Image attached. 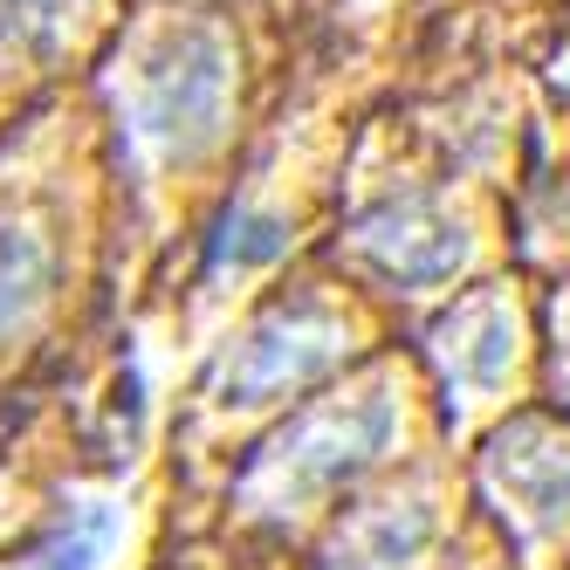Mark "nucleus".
Returning a JSON list of instances; mask_svg holds the SVG:
<instances>
[{
	"mask_svg": "<svg viewBox=\"0 0 570 570\" xmlns=\"http://www.w3.org/2000/svg\"><path fill=\"white\" fill-rule=\"evenodd\" d=\"M309 56H282L255 21L207 0H131L90 69L117 199H125V331L173 323L179 282L234 173Z\"/></svg>",
	"mask_w": 570,
	"mask_h": 570,
	"instance_id": "nucleus-1",
	"label": "nucleus"
},
{
	"mask_svg": "<svg viewBox=\"0 0 570 570\" xmlns=\"http://www.w3.org/2000/svg\"><path fill=\"white\" fill-rule=\"evenodd\" d=\"M125 331V199L90 83L0 125V433Z\"/></svg>",
	"mask_w": 570,
	"mask_h": 570,
	"instance_id": "nucleus-2",
	"label": "nucleus"
},
{
	"mask_svg": "<svg viewBox=\"0 0 570 570\" xmlns=\"http://www.w3.org/2000/svg\"><path fill=\"white\" fill-rule=\"evenodd\" d=\"M399 337H405L399 323L316 255L296 262L289 275H275L268 289H255L234 316H220L207 351L166 392V413H158V433H151L145 557L173 550L207 515L214 488L268 426H282L296 405L331 392L344 372H357L364 357H379Z\"/></svg>",
	"mask_w": 570,
	"mask_h": 570,
	"instance_id": "nucleus-3",
	"label": "nucleus"
},
{
	"mask_svg": "<svg viewBox=\"0 0 570 570\" xmlns=\"http://www.w3.org/2000/svg\"><path fill=\"white\" fill-rule=\"evenodd\" d=\"M385 83V21L379 28H344L323 42L309 69L289 83L268 131L255 138L248 166L234 173L220 214L199 240V255L179 282L173 331H193L199 316H234L255 289L275 275L309 262L344 207V173L364 138V117Z\"/></svg>",
	"mask_w": 570,
	"mask_h": 570,
	"instance_id": "nucleus-4",
	"label": "nucleus"
},
{
	"mask_svg": "<svg viewBox=\"0 0 570 570\" xmlns=\"http://www.w3.org/2000/svg\"><path fill=\"white\" fill-rule=\"evenodd\" d=\"M316 262L405 331L474 282L515 268V193L446 166L372 104L344 173V207Z\"/></svg>",
	"mask_w": 570,
	"mask_h": 570,
	"instance_id": "nucleus-5",
	"label": "nucleus"
},
{
	"mask_svg": "<svg viewBox=\"0 0 570 570\" xmlns=\"http://www.w3.org/2000/svg\"><path fill=\"white\" fill-rule=\"evenodd\" d=\"M405 344L420 351L440 392V413L454 426V454L495 420L543 399V289L522 268L488 275L454 303L405 323Z\"/></svg>",
	"mask_w": 570,
	"mask_h": 570,
	"instance_id": "nucleus-6",
	"label": "nucleus"
},
{
	"mask_svg": "<svg viewBox=\"0 0 570 570\" xmlns=\"http://www.w3.org/2000/svg\"><path fill=\"white\" fill-rule=\"evenodd\" d=\"M461 481L509 570H570V405L537 399L474 433Z\"/></svg>",
	"mask_w": 570,
	"mask_h": 570,
	"instance_id": "nucleus-7",
	"label": "nucleus"
},
{
	"mask_svg": "<svg viewBox=\"0 0 570 570\" xmlns=\"http://www.w3.org/2000/svg\"><path fill=\"white\" fill-rule=\"evenodd\" d=\"M131 0H0V104L28 110L49 90L90 83Z\"/></svg>",
	"mask_w": 570,
	"mask_h": 570,
	"instance_id": "nucleus-8",
	"label": "nucleus"
},
{
	"mask_svg": "<svg viewBox=\"0 0 570 570\" xmlns=\"http://www.w3.org/2000/svg\"><path fill=\"white\" fill-rule=\"evenodd\" d=\"M543 289V399L570 405V275L537 282Z\"/></svg>",
	"mask_w": 570,
	"mask_h": 570,
	"instance_id": "nucleus-9",
	"label": "nucleus"
}]
</instances>
